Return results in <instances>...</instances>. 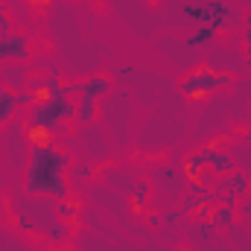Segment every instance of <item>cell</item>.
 Masks as SVG:
<instances>
[{
  "label": "cell",
  "instance_id": "1",
  "mask_svg": "<svg viewBox=\"0 0 251 251\" xmlns=\"http://www.w3.org/2000/svg\"><path fill=\"white\" fill-rule=\"evenodd\" d=\"M70 152H64L53 143H35L29 149V164L24 176V187L32 196H53L56 201L67 199V173Z\"/></svg>",
  "mask_w": 251,
  "mask_h": 251
},
{
  "label": "cell",
  "instance_id": "17",
  "mask_svg": "<svg viewBox=\"0 0 251 251\" xmlns=\"http://www.w3.org/2000/svg\"><path fill=\"white\" fill-rule=\"evenodd\" d=\"M249 64H251V50H249Z\"/></svg>",
  "mask_w": 251,
  "mask_h": 251
},
{
  "label": "cell",
  "instance_id": "7",
  "mask_svg": "<svg viewBox=\"0 0 251 251\" xmlns=\"http://www.w3.org/2000/svg\"><path fill=\"white\" fill-rule=\"evenodd\" d=\"M204 152V161L213 167V173H234V158L225 152V149H201Z\"/></svg>",
  "mask_w": 251,
  "mask_h": 251
},
{
  "label": "cell",
  "instance_id": "2",
  "mask_svg": "<svg viewBox=\"0 0 251 251\" xmlns=\"http://www.w3.org/2000/svg\"><path fill=\"white\" fill-rule=\"evenodd\" d=\"M73 91H79V82H76V85H62L50 100L32 105L29 123H26L29 126V140H32V146H35V143H50V137L62 128L64 120L76 117V105H73V100H70Z\"/></svg>",
  "mask_w": 251,
  "mask_h": 251
},
{
  "label": "cell",
  "instance_id": "5",
  "mask_svg": "<svg viewBox=\"0 0 251 251\" xmlns=\"http://www.w3.org/2000/svg\"><path fill=\"white\" fill-rule=\"evenodd\" d=\"M228 82H231V76L216 73V70H210V67H199V70H193V73L184 76V82H181V94H184L187 100H201V97H207V94L225 88Z\"/></svg>",
  "mask_w": 251,
  "mask_h": 251
},
{
  "label": "cell",
  "instance_id": "8",
  "mask_svg": "<svg viewBox=\"0 0 251 251\" xmlns=\"http://www.w3.org/2000/svg\"><path fill=\"white\" fill-rule=\"evenodd\" d=\"M213 41H216V26H207V24H201L193 35L184 38V44H187V47H196V50H204V47H210Z\"/></svg>",
  "mask_w": 251,
  "mask_h": 251
},
{
  "label": "cell",
  "instance_id": "3",
  "mask_svg": "<svg viewBox=\"0 0 251 251\" xmlns=\"http://www.w3.org/2000/svg\"><path fill=\"white\" fill-rule=\"evenodd\" d=\"M178 15H181V18H187V21H196L199 26H201V24H207V26H216V29L228 26V24L237 18V12H234L228 3H222V0L178 3Z\"/></svg>",
  "mask_w": 251,
  "mask_h": 251
},
{
  "label": "cell",
  "instance_id": "12",
  "mask_svg": "<svg viewBox=\"0 0 251 251\" xmlns=\"http://www.w3.org/2000/svg\"><path fill=\"white\" fill-rule=\"evenodd\" d=\"M146 190H149V184H146V181H140V184L134 187V207H137V210L143 207V199H146Z\"/></svg>",
  "mask_w": 251,
  "mask_h": 251
},
{
  "label": "cell",
  "instance_id": "4",
  "mask_svg": "<svg viewBox=\"0 0 251 251\" xmlns=\"http://www.w3.org/2000/svg\"><path fill=\"white\" fill-rule=\"evenodd\" d=\"M111 91V76H91L79 85V105H76V120L79 123H94L97 117V102Z\"/></svg>",
  "mask_w": 251,
  "mask_h": 251
},
{
  "label": "cell",
  "instance_id": "10",
  "mask_svg": "<svg viewBox=\"0 0 251 251\" xmlns=\"http://www.w3.org/2000/svg\"><path fill=\"white\" fill-rule=\"evenodd\" d=\"M228 225H234V204L222 201L213 210V228H228Z\"/></svg>",
  "mask_w": 251,
  "mask_h": 251
},
{
  "label": "cell",
  "instance_id": "13",
  "mask_svg": "<svg viewBox=\"0 0 251 251\" xmlns=\"http://www.w3.org/2000/svg\"><path fill=\"white\" fill-rule=\"evenodd\" d=\"M76 213H79V207H76L73 201H67V199H64L62 204H59V216H64V219H70V216H76Z\"/></svg>",
  "mask_w": 251,
  "mask_h": 251
},
{
  "label": "cell",
  "instance_id": "16",
  "mask_svg": "<svg viewBox=\"0 0 251 251\" xmlns=\"http://www.w3.org/2000/svg\"><path fill=\"white\" fill-rule=\"evenodd\" d=\"M29 3H35V6H44V3H47V0H29Z\"/></svg>",
  "mask_w": 251,
  "mask_h": 251
},
{
  "label": "cell",
  "instance_id": "11",
  "mask_svg": "<svg viewBox=\"0 0 251 251\" xmlns=\"http://www.w3.org/2000/svg\"><path fill=\"white\" fill-rule=\"evenodd\" d=\"M18 108H21V105H18V97L9 94V91H3V94H0V126L6 123Z\"/></svg>",
  "mask_w": 251,
  "mask_h": 251
},
{
  "label": "cell",
  "instance_id": "15",
  "mask_svg": "<svg viewBox=\"0 0 251 251\" xmlns=\"http://www.w3.org/2000/svg\"><path fill=\"white\" fill-rule=\"evenodd\" d=\"M0 29H3V32H9V18L3 15V9H0Z\"/></svg>",
  "mask_w": 251,
  "mask_h": 251
},
{
  "label": "cell",
  "instance_id": "6",
  "mask_svg": "<svg viewBox=\"0 0 251 251\" xmlns=\"http://www.w3.org/2000/svg\"><path fill=\"white\" fill-rule=\"evenodd\" d=\"M26 56H29V38L24 32H0V62Z\"/></svg>",
  "mask_w": 251,
  "mask_h": 251
},
{
  "label": "cell",
  "instance_id": "9",
  "mask_svg": "<svg viewBox=\"0 0 251 251\" xmlns=\"http://www.w3.org/2000/svg\"><path fill=\"white\" fill-rule=\"evenodd\" d=\"M219 187L225 190L228 196H234V199H240V196H243V193L249 190V178H246L243 173H231V176H228V181H222Z\"/></svg>",
  "mask_w": 251,
  "mask_h": 251
},
{
  "label": "cell",
  "instance_id": "14",
  "mask_svg": "<svg viewBox=\"0 0 251 251\" xmlns=\"http://www.w3.org/2000/svg\"><path fill=\"white\" fill-rule=\"evenodd\" d=\"M246 44H249V50H251V15L246 18Z\"/></svg>",
  "mask_w": 251,
  "mask_h": 251
}]
</instances>
